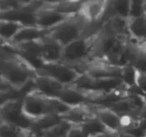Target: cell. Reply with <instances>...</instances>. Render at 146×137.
<instances>
[{"instance_id": "obj_3", "label": "cell", "mask_w": 146, "mask_h": 137, "mask_svg": "<svg viewBox=\"0 0 146 137\" xmlns=\"http://www.w3.org/2000/svg\"><path fill=\"white\" fill-rule=\"evenodd\" d=\"M99 26L100 24H89L78 13L50 30L48 35L65 47Z\"/></svg>"}, {"instance_id": "obj_18", "label": "cell", "mask_w": 146, "mask_h": 137, "mask_svg": "<svg viewBox=\"0 0 146 137\" xmlns=\"http://www.w3.org/2000/svg\"><path fill=\"white\" fill-rule=\"evenodd\" d=\"M25 25L18 21L0 19V37L2 42H11L17 33Z\"/></svg>"}, {"instance_id": "obj_10", "label": "cell", "mask_w": 146, "mask_h": 137, "mask_svg": "<svg viewBox=\"0 0 146 137\" xmlns=\"http://www.w3.org/2000/svg\"><path fill=\"white\" fill-rule=\"evenodd\" d=\"M65 86L51 77L37 72L33 80V87L31 90L46 96L58 98Z\"/></svg>"}, {"instance_id": "obj_25", "label": "cell", "mask_w": 146, "mask_h": 137, "mask_svg": "<svg viewBox=\"0 0 146 137\" xmlns=\"http://www.w3.org/2000/svg\"><path fill=\"white\" fill-rule=\"evenodd\" d=\"M66 137H87L80 126L74 125L68 131Z\"/></svg>"}, {"instance_id": "obj_11", "label": "cell", "mask_w": 146, "mask_h": 137, "mask_svg": "<svg viewBox=\"0 0 146 137\" xmlns=\"http://www.w3.org/2000/svg\"><path fill=\"white\" fill-rule=\"evenodd\" d=\"M96 116L104 124L110 132H121V116L109 107L99 104H91Z\"/></svg>"}, {"instance_id": "obj_5", "label": "cell", "mask_w": 146, "mask_h": 137, "mask_svg": "<svg viewBox=\"0 0 146 137\" xmlns=\"http://www.w3.org/2000/svg\"><path fill=\"white\" fill-rule=\"evenodd\" d=\"M37 72L48 76L66 86H72L83 74L75 66L63 61L44 64Z\"/></svg>"}, {"instance_id": "obj_1", "label": "cell", "mask_w": 146, "mask_h": 137, "mask_svg": "<svg viewBox=\"0 0 146 137\" xmlns=\"http://www.w3.org/2000/svg\"><path fill=\"white\" fill-rule=\"evenodd\" d=\"M0 71L1 80L21 91L32 82L37 74V70L6 42L1 43Z\"/></svg>"}, {"instance_id": "obj_20", "label": "cell", "mask_w": 146, "mask_h": 137, "mask_svg": "<svg viewBox=\"0 0 146 137\" xmlns=\"http://www.w3.org/2000/svg\"><path fill=\"white\" fill-rule=\"evenodd\" d=\"M80 126L81 127L87 137H96L101 134L110 132L96 116L86 122L80 125Z\"/></svg>"}, {"instance_id": "obj_2", "label": "cell", "mask_w": 146, "mask_h": 137, "mask_svg": "<svg viewBox=\"0 0 146 137\" xmlns=\"http://www.w3.org/2000/svg\"><path fill=\"white\" fill-rule=\"evenodd\" d=\"M101 25L64 47L63 61L76 65L94 57L100 35Z\"/></svg>"}, {"instance_id": "obj_17", "label": "cell", "mask_w": 146, "mask_h": 137, "mask_svg": "<svg viewBox=\"0 0 146 137\" xmlns=\"http://www.w3.org/2000/svg\"><path fill=\"white\" fill-rule=\"evenodd\" d=\"M130 37L141 42H146V17L143 14L131 16L128 19Z\"/></svg>"}, {"instance_id": "obj_24", "label": "cell", "mask_w": 146, "mask_h": 137, "mask_svg": "<svg viewBox=\"0 0 146 137\" xmlns=\"http://www.w3.org/2000/svg\"><path fill=\"white\" fill-rule=\"evenodd\" d=\"M136 85L146 95V74L137 71Z\"/></svg>"}, {"instance_id": "obj_21", "label": "cell", "mask_w": 146, "mask_h": 137, "mask_svg": "<svg viewBox=\"0 0 146 137\" xmlns=\"http://www.w3.org/2000/svg\"><path fill=\"white\" fill-rule=\"evenodd\" d=\"M29 131H26L17 126L1 121L0 137H29Z\"/></svg>"}, {"instance_id": "obj_7", "label": "cell", "mask_w": 146, "mask_h": 137, "mask_svg": "<svg viewBox=\"0 0 146 137\" xmlns=\"http://www.w3.org/2000/svg\"><path fill=\"white\" fill-rule=\"evenodd\" d=\"M108 3L109 0H85L78 13L89 24H101L106 14Z\"/></svg>"}, {"instance_id": "obj_32", "label": "cell", "mask_w": 146, "mask_h": 137, "mask_svg": "<svg viewBox=\"0 0 146 137\" xmlns=\"http://www.w3.org/2000/svg\"><path fill=\"white\" fill-rule=\"evenodd\" d=\"M145 137H146V135H145Z\"/></svg>"}, {"instance_id": "obj_23", "label": "cell", "mask_w": 146, "mask_h": 137, "mask_svg": "<svg viewBox=\"0 0 146 137\" xmlns=\"http://www.w3.org/2000/svg\"><path fill=\"white\" fill-rule=\"evenodd\" d=\"M73 126L71 123L63 119L59 124L45 132V137H66Z\"/></svg>"}, {"instance_id": "obj_9", "label": "cell", "mask_w": 146, "mask_h": 137, "mask_svg": "<svg viewBox=\"0 0 146 137\" xmlns=\"http://www.w3.org/2000/svg\"><path fill=\"white\" fill-rule=\"evenodd\" d=\"M74 14H66L49 7L41 6L37 11L36 24L41 29L50 31Z\"/></svg>"}, {"instance_id": "obj_13", "label": "cell", "mask_w": 146, "mask_h": 137, "mask_svg": "<svg viewBox=\"0 0 146 137\" xmlns=\"http://www.w3.org/2000/svg\"><path fill=\"white\" fill-rule=\"evenodd\" d=\"M58 98L71 107L80 106L92 103L88 92L72 86L64 87Z\"/></svg>"}, {"instance_id": "obj_22", "label": "cell", "mask_w": 146, "mask_h": 137, "mask_svg": "<svg viewBox=\"0 0 146 137\" xmlns=\"http://www.w3.org/2000/svg\"><path fill=\"white\" fill-rule=\"evenodd\" d=\"M136 77L137 70L133 66L129 64L123 67L121 78L126 88H129L136 84Z\"/></svg>"}, {"instance_id": "obj_33", "label": "cell", "mask_w": 146, "mask_h": 137, "mask_svg": "<svg viewBox=\"0 0 146 137\" xmlns=\"http://www.w3.org/2000/svg\"><path fill=\"white\" fill-rule=\"evenodd\" d=\"M35 1H36V0H35Z\"/></svg>"}, {"instance_id": "obj_26", "label": "cell", "mask_w": 146, "mask_h": 137, "mask_svg": "<svg viewBox=\"0 0 146 137\" xmlns=\"http://www.w3.org/2000/svg\"><path fill=\"white\" fill-rule=\"evenodd\" d=\"M139 126L146 132V107L139 113Z\"/></svg>"}, {"instance_id": "obj_27", "label": "cell", "mask_w": 146, "mask_h": 137, "mask_svg": "<svg viewBox=\"0 0 146 137\" xmlns=\"http://www.w3.org/2000/svg\"><path fill=\"white\" fill-rule=\"evenodd\" d=\"M96 137H119V133H113V132H107L105 134H101Z\"/></svg>"}, {"instance_id": "obj_30", "label": "cell", "mask_w": 146, "mask_h": 137, "mask_svg": "<svg viewBox=\"0 0 146 137\" xmlns=\"http://www.w3.org/2000/svg\"><path fill=\"white\" fill-rule=\"evenodd\" d=\"M119 137H135L134 136L131 135V134H128L126 132H123V131H121L119 133Z\"/></svg>"}, {"instance_id": "obj_12", "label": "cell", "mask_w": 146, "mask_h": 137, "mask_svg": "<svg viewBox=\"0 0 146 137\" xmlns=\"http://www.w3.org/2000/svg\"><path fill=\"white\" fill-rule=\"evenodd\" d=\"M41 57L44 64L56 63L63 61L64 46L47 35L40 41Z\"/></svg>"}, {"instance_id": "obj_28", "label": "cell", "mask_w": 146, "mask_h": 137, "mask_svg": "<svg viewBox=\"0 0 146 137\" xmlns=\"http://www.w3.org/2000/svg\"><path fill=\"white\" fill-rule=\"evenodd\" d=\"M61 1H64V0H36L34 2L38 3L40 5L41 4H51V3H55Z\"/></svg>"}, {"instance_id": "obj_6", "label": "cell", "mask_w": 146, "mask_h": 137, "mask_svg": "<svg viewBox=\"0 0 146 137\" xmlns=\"http://www.w3.org/2000/svg\"><path fill=\"white\" fill-rule=\"evenodd\" d=\"M23 110L33 120L53 114L49 97L31 90L23 96Z\"/></svg>"}, {"instance_id": "obj_15", "label": "cell", "mask_w": 146, "mask_h": 137, "mask_svg": "<svg viewBox=\"0 0 146 137\" xmlns=\"http://www.w3.org/2000/svg\"><path fill=\"white\" fill-rule=\"evenodd\" d=\"M91 104L80 106L72 107L65 114L61 116L62 119L75 126H80L95 116Z\"/></svg>"}, {"instance_id": "obj_16", "label": "cell", "mask_w": 146, "mask_h": 137, "mask_svg": "<svg viewBox=\"0 0 146 137\" xmlns=\"http://www.w3.org/2000/svg\"><path fill=\"white\" fill-rule=\"evenodd\" d=\"M133 8V0H109L104 20L111 16H117L128 19L132 16Z\"/></svg>"}, {"instance_id": "obj_4", "label": "cell", "mask_w": 146, "mask_h": 137, "mask_svg": "<svg viewBox=\"0 0 146 137\" xmlns=\"http://www.w3.org/2000/svg\"><path fill=\"white\" fill-rule=\"evenodd\" d=\"M22 101L23 96L9 99L1 103V121L17 126L26 131H30L34 120L24 113Z\"/></svg>"}, {"instance_id": "obj_31", "label": "cell", "mask_w": 146, "mask_h": 137, "mask_svg": "<svg viewBox=\"0 0 146 137\" xmlns=\"http://www.w3.org/2000/svg\"><path fill=\"white\" fill-rule=\"evenodd\" d=\"M142 13L146 17V0H143V2L142 4Z\"/></svg>"}, {"instance_id": "obj_8", "label": "cell", "mask_w": 146, "mask_h": 137, "mask_svg": "<svg viewBox=\"0 0 146 137\" xmlns=\"http://www.w3.org/2000/svg\"><path fill=\"white\" fill-rule=\"evenodd\" d=\"M39 4L34 2L9 11H1L0 18L18 21L25 26H36V14Z\"/></svg>"}, {"instance_id": "obj_29", "label": "cell", "mask_w": 146, "mask_h": 137, "mask_svg": "<svg viewBox=\"0 0 146 137\" xmlns=\"http://www.w3.org/2000/svg\"><path fill=\"white\" fill-rule=\"evenodd\" d=\"M21 4L23 5H27V4H31L35 1V0H18Z\"/></svg>"}, {"instance_id": "obj_14", "label": "cell", "mask_w": 146, "mask_h": 137, "mask_svg": "<svg viewBox=\"0 0 146 137\" xmlns=\"http://www.w3.org/2000/svg\"><path fill=\"white\" fill-rule=\"evenodd\" d=\"M49 31L43 29L37 26H24L10 42L11 44H20L24 43L41 41L46 37ZM8 43V42H7Z\"/></svg>"}, {"instance_id": "obj_19", "label": "cell", "mask_w": 146, "mask_h": 137, "mask_svg": "<svg viewBox=\"0 0 146 137\" xmlns=\"http://www.w3.org/2000/svg\"><path fill=\"white\" fill-rule=\"evenodd\" d=\"M62 120L61 116L58 114H47L34 120L31 130L45 133L59 124Z\"/></svg>"}]
</instances>
